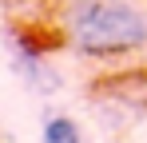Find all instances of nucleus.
Masks as SVG:
<instances>
[{
    "label": "nucleus",
    "instance_id": "2",
    "mask_svg": "<svg viewBox=\"0 0 147 143\" xmlns=\"http://www.w3.org/2000/svg\"><path fill=\"white\" fill-rule=\"evenodd\" d=\"M44 143H80V127L68 115H52L44 123Z\"/></svg>",
    "mask_w": 147,
    "mask_h": 143
},
{
    "label": "nucleus",
    "instance_id": "1",
    "mask_svg": "<svg viewBox=\"0 0 147 143\" xmlns=\"http://www.w3.org/2000/svg\"><path fill=\"white\" fill-rule=\"evenodd\" d=\"M64 24L84 56H123L147 44V16L127 0H72Z\"/></svg>",
    "mask_w": 147,
    "mask_h": 143
}]
</instances>
